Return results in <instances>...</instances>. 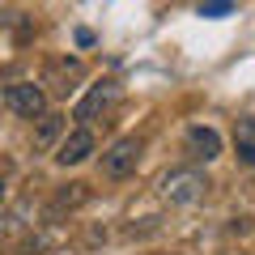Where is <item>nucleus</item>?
I'll use <instances>...</instances> for the list:
<instances>
[{"instance_id": "nucleus-6", "label": "nucleus", "mask_w": 255, "mask_h": 255, "mask_svg": "<svg viewBox=\"0 0 255 255\" xmlns=\"http://www.w3.org/2000/svg\"><path fill=\"white\" fill-rule=\"evenodd\" d=\"M94 149H98V140H94V132L81 124V128H73V132L55 145V162H60V166H81Z\"/></svg>"}, {"instance_id": "nucleus-5", "label": "nucleus", "mask_w": 255, "mask_h": 255, "mask_svg": "<svg viewBox=\"0 0 255 255\" xmlns=\"http://www.w3.org/2000/svg\"><path fill=\"white\" fill-rule=\"evenodd\" d=\"M4 107L17 111L21 119H38L47 111V90H43V85H34V81H17V85L4 90Z\"/></svg>"}, {"instance_id": "nucleus-10", "label": "nucleus", "mask_w": 255, "mask_h": 255, "mask_svg": "<svg viewBox=\"0 0 255 255\" xmlns=\"http://www.w3.org/2000/svg\"><path fill=\"white\" fill-rule=\"evenodd\" d=\"M90 200V191H85V183H68V191H60V209H77V204H85Z\"/></svg>"}, {"instance_id": "nucleus-7", "label": "nucleus", "mask_w": 255, "mask_h": 255, "mask_svg": "<svg viewBox=\"0 0 255 255\" xmlns=\"http://www.w3.org/2000/svg\"><path fill=\"white\" fill-rule=\"evenodd\" d=\"M183 149H187L191 162H213V157H221V136H217V128L191 124L187 136H183Z\"/></svg>"}, {"instance_id": "nucleus-4", "label": "nucleus", "mask_w": 255, "mask_h": 255, "mask_svg": "<svg viewBox=\"0 0 255 255\" xmlns=\"http://www.w3.org/2000/svg\"><path fill=\"white\" fill-rule=\"evenodd\" d=\"M119 94H124V90H119V81H98V85H90V94L77 102V119H81L85 128L98 124L102 115H111V111H115Z\"/></svg>"}, {"instance_id": "nucleus-1", "label": "nucleus", "mask_w": 255, "mask_h": 255, "mask_svg": "<svg viewBox=\"0 0 255 255\" xmlns=\"http://www.w3.org/2000/svg\"><path fill=\"white\" fill-rule=\"evenodd\" d=\"M85 81V64L77 60V55H60V60H47L43 68V85L51 98H68V94H77Z\"/></svg>"}, {"instance_id": "nucleus-9", "label": "nucleus", "mask_w": 255, "mask_h": 255, "mask_svg": "<svg viewBox=\"0 0 255 255\" xmlns=\"http://www.w3.org/2000/svg\"><path fill=\"white\" fill-rule=\"evenodd\" d=\"M64 132V115H55V111H43L38 115V128H34V149H47L55 136Z\"/></svg>"}, {"instance_id": "nucleus-12", "label": "nucleus", "mask_w": 255, "mask_h": 255, "mask_svg": "<svg viewBox=\"0 0 255 255\" xmlns=\"http://www.w3.org/2000/svg\"><path fill=\"white\" fill-rule=\"evenodd\" d=\"M0 204H4V179H0Z\"/></svg>"}, {"instance_id": "nucleus-2", "label": "nucleus", "mask_w": 255, "mask_h": 255, "mask_svg": "<svg viewBox=\"0 0 255 255\" xmlns=\"http://www.w3.org/2000/svg\"><path fill=\"white\" fill-rule=\"evenodd\" d=\"M140 153H145V140L140 136H119L115 145L102 153V174H107V179H128V174H136Z\"/></svg>"}, {"instance_id": "nucleus-11", "label": "nucleus", "mask_w": 255, "mask_h": 255, "mask_svg": "<svg viewBox=\"0 0 255 255\" xmlns=\"http://www.w3.org/2000/svg\"><path fill=\"white\" fill-rule=\"evenodd\" d=\"M234 9V0H200V17H226Z\"/></svg>"}, {"instance_id": "nucleus-3", "label": "nucleus", "mask_w": 255, "mask_h": 255, "mask_svg": "<svg viewBox=\"0 0 255 255\" xmlns=\"http://www.w3.org/2000/svg\"><path fill=\"white\" fill-rule=\"evenodd\" d=\"M204 191H209V179H204L200 170H170L162 179V196L170 204H196V200H204Z\"/></svg>"}, {"instance_id": "nucleus-8", "label": "nucleus", "mask_w": 255, "mask_h": 255, "mask_svg": "<svg viewBox=\"0 0 255 255\" xmlns=\"http://www.w3.org/2000/svg\"><path fill=\"white\" fill-rule=\"evenodd\" d=\"M234 145H238V162H243V166H255V115L238 119Z\"/></svg>"}]
</instances>
